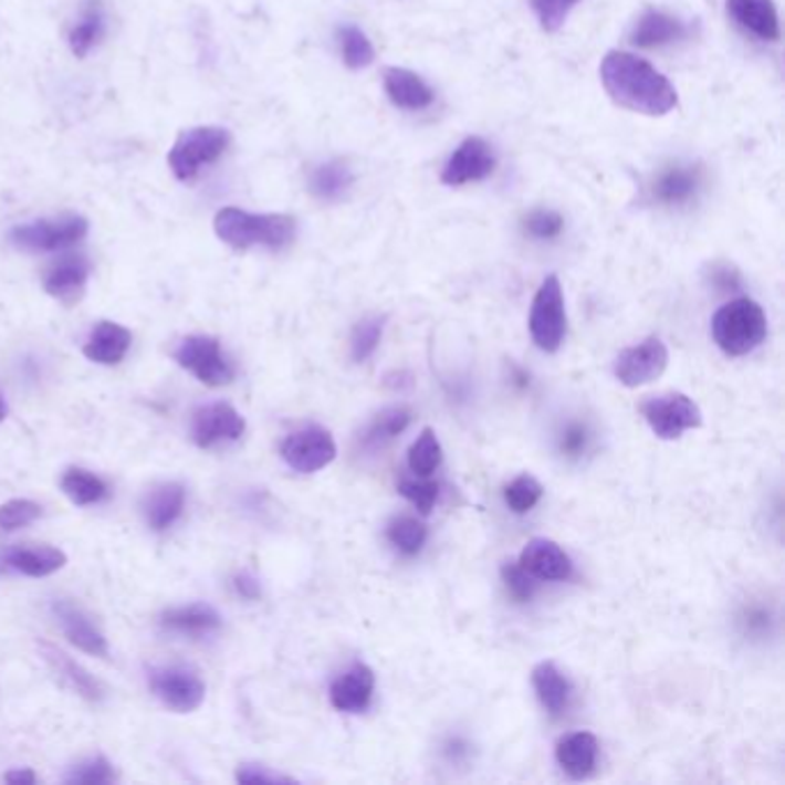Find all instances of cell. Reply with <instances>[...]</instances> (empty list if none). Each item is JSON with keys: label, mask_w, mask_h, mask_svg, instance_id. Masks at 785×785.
Here are the masks:
<instances>
[{"label": "cell", "mask_w": 785, "mask_h": 785, "mask_svg": "<svg viewBox=\"0 0 785 785\" xmlns=\"http://www.w3.org/2000/svg\"><path fill=\"white\" fill-rule=\"evenodd\" d=\"M3 563L31 578H44L67 565V555L53 546H14L3 555Z\"/></svg>", "instance_id": "23"}, {"label": "cell", "mask_w": 785, "mask_h": 785, "mask_svg": "<svg viewBox=\"0 0 785 785\" xmlns=\"http://www.w3.org/2000/svg\"><path fill=\"white\" fill-rule=\"evenodd\" d=\"M282 459L295 472L312 474L327 468L336 459V442L323 427H304L282 442Z\"/></svg>", "instance_id": "10"}, {"label": "cell", "mask_w": 785, "mask_h": 785, "mask_svg": "<svg viewBox=\"0 0 785 785\" xmlns=\"http://www.w3.org/2000/svg\"><path fill=\"white\" fill-rule=\"evenodd\" d=\"M565 229V219L553 210H535L525 219V231L537 240H553Z\"/></svg>", "instance_id": "42"}, {"label": "cell", "mask_w": 785, "mask_h": 785, "mask_svg": "<svg viewBox=\"0 0 785 785\" xmlns=\"http://www.w3.org/2000/svg\"><path fill=\"white\" fill-rule=\"evenodd\" d=\"M91 276V263L83 257H63L44 274V291L63 304H76Z\"/></svg>", "instance_id": "18"}, {"label": "cell", "mask_w": 785, "mask_h": 785, "mask_svg": "<svg viewBox=\"0 0 785 785\" xmlns=\"http://www.w3.org/2000/svg\"><path fill=\"white\" fill-rule=\"evenodd\" d=\"M519 565L540 580H567L574 572L567 551L546 537L530 540L519 555Z\"/></svg>", "instance_id": "15"}, {"label": "cell", "mask_w": 785, "mask_h": 785, "mask_svg": "<svg viewBox=\"0 0 785 785\" xmlns=\"http://www.w3.org/2000/svg\"><path fill=\"white\" fill-rule=\"evenodd\" d=\"M376 676L367 663H355L329 687V703L334 710L359 714L371 705Z\"/></svg>", "instance_id": "16"}, {"label": "cell", "mask_w": 785, "mask_h": 785, "mask_svg": "<svg viewBox=\"0 0 785 785\" xmlns=\"http://www.w3.org/2000/svg\"><path fill=\"white\" fill-rule=\"evenodd\" d=\"M668 348L659 336H648V339L625 348L613 364V374L625 387H642L650 385L663 376L668 369Z\"/></svg>", "instance_id": "9"}, {"label": "cell", "mask_w": 785, "mask_h": 785, "mask_svg": "<svg viewBox=\"0 0 785 785\" xmlns=\"http://www.w3.org/2000/svg\"><path fill=\"white\" fill-rule=\"evenodd\" d=\"M61 489L78 507H88V504H97L108 498V486L102 477L83 468L65 470L61 477Z\"/></svg>", "instance_id": "30"}, {"label": "cell", "mask_w": 785, "mask_h": 785, "mask_svg": "<svg viewBox=\"0 0 785 785\" xmlns=\"http://www.w3.org/2000/svg\"><path fill=\"white\" fill-rule=\"evenodd\" d=\"M51 610H53V618L59 620L63 636L74 645L76 650L100 657V659L108 657V642H106L104 634L93 625L86 610L67 599L55 601L51 606Z\"/></svg>", "instance_id": "14"}, {"label": "cell", "mask_w": 785, "mask_h": 785, "mask_svg": "<svg viewBox=\"0 0 785 785\" xmlns=\"http://www.w3.org/2000/svg\"><path fill=\"white\" fill-rule=\"evenodd\" d=\"M383 86L389 102L404 111L429 108L436 100L427 81L406 67H387L383 72Z\"/></svg>", "instance_id": "20"}, {"label": "cell", "mask_w": 785, "mask_h": 785, "mask_svg": "<svg viewBox=\"0 0 785 785\" xmlns=\"http://www.w3.org/2000/svg\"><path fill=\"white\" fill-rule=\"evenodd\" d=\"M231 144V136L221 127H193L178 136L168 166L180 182H191L203 171V166L214 164Z\"/></svg>", "instance_id": "4"}, {"label": "cell", "mask_w": 785, "mask_h": 785, "mask_svg": "<svg viewBox=\"0 0 785 785\" xmlns=\"http://www.w3.org/2000/svg\"><path fill=\"white\" fill-rule=\"evenodd\" d=\"M725 10L746 33L765 42H776L781 38L778 14L772 0H728Z\"/></svg>", "instance_id": "21"}, {"label": "cell", "mask_w": 785, "mask_h": 785, "mask_svg": "<svg viewBox=\"0 0 785 785\" xmlns=\"http://www.w3.org/2000/svg\"><path fill=\"white\" fill-rule=\"evenodd\" d=\"M353 171L346 161L334 159L318 166L310 178V189L321 201H339L342 196L353 187Z\"/></svg>", "instance_id": "29"}, {"label": "cell", "mask_w": 785, "mask_h": 785, "mask_svg": "<svg viewBox=\"0 0 785 785\" xmlns=\"http://www.w3.org/2000/svg\"><path fill=\"white\" fill-rule=\"evenodd\" d=\"M42 516V507L33 500H10L0 504V527L12 532L35 523Z\"/></svg>", "instance_id": "38"}, {"label": "cell", "mask_w": 785, "mask_h": 785, "mask_svg": "<svg viewBox=\"0 0 785 785\" xmlns=\"http://www.w3.org/2000/svg\"><path fill=\"white\" fill-rule=\"evenodd\" d=\"M714 344L731 357L749 355L767 336V318L763 306L749 297L723 304L712 318Z\"/></svg>", "instance_id": "3"}, {"label": "cell", "mask_w": 785, "mask_h": 785, "mask_svg": "<svg viewBox=\"0 0 785 785\" xmlns=\"http://www.w3.org/2000/svg\"><path fill=\"white\" fill-rule=\"evenodd\" d=\"M599 758V742L593 733H569L565 737H559L555 744V761L563 767V772L576 781L587 778Z\"/></svg>", "instance_id": "19"}, {"label": "cell", "mask_w": 785, "mask_h": 785, "mask_svg": "<svg viewBox=\"0 0 785 785\" xmlns=\"http://www.w3.org/2000/svg\"><path fill=\"white\" fill-rule=\"evenodd\" d=\"M532 687H535L540 703L548 714L557 716L559 712H565L572 695V684L565 672L553 661H542L532 668Z\"/></svg>", "instance_id": "24"}, {"label": "cell", "mask_w": 785, "mask_h": 785, "mask_svg": "<svg viewBox=\"0 0 785 785\" xmlns=\"http://www.w3.org/2000/svg\"><path fill=\"white\" fill-rule=\"evenodd\" d=\"M65 781L76 783V785H106V783L116 781V772H114V767H111V763L100 755V758H95V761H88V763L74 767Z\"/></svg>", "instance_id": "40"}, {"label": "cell", "mask_w": 785, "mask_h": 785, "mask_svg": "<svg viewBox=\"0 0 785 785\" xmlns=\"http://www.w3.org/2000/svg\"><path fill=\"white\" fill-rule=\"evenodd\" d=\"M8 417V406H6V401H3V397H0V422H3V419Z\"/></svg>", "instance_id": "48"}, {"label": "cell", "mask_w": 785, "mask_h": 785, "mask_svg": "<svg viewBox=\"0 0 785 785\" xmlns=\"http://www.w3.org/2000/svg\"><path fill=\"white\" fill-rule=\"evenodd\" d=\"M6 781L12 785H33L38 781V776L31 770H14V772L6 774Z\"/></svg>", "instance_id": "47"}, {"label": "cell", "mask_w": 785, "mask_h": 785, "mask_svg": "<svg viewBox=\"0 0 785 785\" xmlns=\"http://www.w3.org/2000/svg\"><path fill=\"white\" fill-rule=\"evenodd\" d=\"M684 33H687V28L680 19L650 10V12H645L638 19V23L634 25L631 44H636L640 49H655V46L678 42L680 38H684Z\"/></svg>", "instance_id": "26"}, {"label": "cell", "mask_w": 785, "mask_h": 785, "mask_svg": "<svg viewBox=\"0 0 785 785\" xmlns=\"http://www.w3.org/2000/svg\"><path fill=\"white\" fill-rule=\"evenodd\" d=\"M236 778H238V783H244V785H274V783H293L295 781L291 776L274 774V772H268L265 767H257V765L240 767Z\"/></svg>", "instance_id": "44"}, {"label": "cell", "mask_w": 785, "mask_h": 785, "mask_svg": "<svg viewBox=\"0 0 785 785\" xmlns=\"http://www.w3.org/2000/svg\"><path fill=\"white\" fill-rule=\"evenodd\" d=\"M161 625L168 631H176L182 636H208L221 627L219 613L208 604H189L168 608L161 615Z\"/></svg>", "instance_id": "25"}, {"label": "cell", "mask_w": 785, "mask_h": 785, "mask_svg": "<svg viewBox=\"0 0 785 785\" xmlns=\"http://www.w3.org/2000/svg\"><path fill=\"white\" fill-rule=\"evenodd\" d=\"M88 233V221L76 214L40 219L12 229L10 240L25 251H61L81 242Z\"/></svg>", "instance_id": "8"}, {"label": "cell", "mask_w": 785, "mask_h": 785, "mask_svg": "<svg viewBox=\"0 0 785 785\" xmlns=\"http://www.w3.org/2000/svg\"><path fill=\"white\" fill-rule=\"evenodd\" d=\"M544 495V486L532 474H519L516 480H512L504 486V502L514 514H527L532 507H537V502Z\"/></svg>", "instance_id": "36"}, {"label": "cell", "mask_w": 785, "mask_h": 785, "mask_svg": "<svg viewBox=\"0 0 785 785\" xmlns=\"http://www.w3.org/2000/svg\"><path fill=\"white\" fill-rule=\"evenodd\" d=\"M297 221L291 214H254L240 208H223L214 217V233L233 249H284L293 242Z\"/></svg>", "instance_id": "2"}, {"label": "cell", "mask_w": 785, "mask_h": 785, "mask_svg": "<svg viewBox=\"0 0 785 785\" xmlns=\"http://www.w3.org/2000/svg\"><path fill=\"white\" fill-rule=\"evenodd\" d=\"M150 689L161 700V705L178 714L199 710L206 700V684L196 672L187 668H159L150 676Z\"/></svg>", "instance_id": "11"}, {"label": "cell", "mask_w": 785, "mask_h": 785, "mask_svg": "<svg viewBox=\"0 0 785 785\" xmlns=\"http://www.w3.org/2000/svg\"><path fill=\"white\" fill-rule=\"evenodd\" d=\"M185 486L182 484H161L157 486L150 495H148V502H146V521L148 525L155 530V532H164L171 527L182 510H185Z\"/></svg>", "instance_id": "27"}, {"label": "cell", "mask_w": 785, "mask_h": 785, "mask_svg": "<svg viewBox=\"0 0 785 785\" xmlns=\"http://www.w3.org/2000/svg\"><path fill=\"white\" fill-rule=\"evenodd\" d=\"M640 415L652 433L661 440H678L682 433L703 427V412L698 404L682 395V391H668L661 397H648L640 404Z\"/></svg>", "instance_id": "6"}, {"label": "cell", "mask_w": 785, "mask_h": 785, "mask_svg": "<svg viewBox=\"0 0 785 785\" xmlns=\"http://www.w3.org/2000/svg\"><path fill=\"white\" fill-rule=\"evenodd\" d=\"M438 491L440 486L436 482L429 480H401L399 484V493L412 504L415 510H419V514H431L433 504L438 500Z\"/></svg>", "instance_id": "39"}, {"label": "cell", "mask_w": 785, "mask_h": 785, "mask_svg": "<svg viewBox=\"0 0 785 785\" xmlns=\"http://www.w3.org/2000/svg\"><path fill=\"white\" fill-rule=\"evenodd\" d=\"M559 447H563V452H567L569 457H580L585 452V447H587V429L580 427V425H572L563 433Z\"/></svg>", "instance_id": "45"}, {"label": "cell", "mask_w": 785, "mask_h": 785, "mask_svg": "<svg viewBox=\"0 0 785 785\" xmlns=\"http://www.w3.org/2000/svg\"><path fill=\"white\" fill-rule=\"evenodd\" d=\"M383 325H385L383 316H367L355 325L350 336V353L355 362H367L376 353L383 336Z\"/></svg>", "instance_id": "37"}, {"label": "cell", "mask_w": 785, "mask_h": 785, "mask_svg": "<svg viewBox=\"0 0 785 785\" xmlns=\"http://www.w3.org/2000/svg\"><path fill=\"white\" fill-rule=\"evenodd\" d=\"M244 429V417L229 404L203 406L191 419V438L201 450H210L219 442H236L242 438Z\"/></svg>", "instance_id": "12"}, {"label": "cell", "mask_w": 785, "mask_h": 785, "mask_svg": "<svg viewBox=\"0 0 785 785\" xmlns=\"http://www.w3.org/2000/svg\"><path fill=\"white\" fill-rule=\"evenodd\" d=\"M442 463V444L431 427L422 429L408 450V468L417 477H429Z\"/></svg>", "instance_id": "32"}, {"label": "cell", "mask_w": 785, "mask_h": 785, "mask_svg": "<svg viewBox=\"0 0 785 785\" xmlns=\"http://www.w3.org/2000/svg\"><path fill=\"white\" fill-rule=\"evenodd\" d=\"M339 44H342V55L344 63L350 70H362L369 67L376 59L374 44L369 42V38L364 35L357 25H344L339 28Z\"/></svg>", "instance_id": "35"}, {"label": "cell", "mask_w": 785, "mask_h": 785, "mask_svg": "<svg viewBox=\"0 0 785 785\" xmlns=\"http://www.w3.org/2000/svg\"><path fill=\"white\" fill-rule=\"evenodd\" d=\"M576 3L578 0H532V6H535V12L542 21V28L548 33L557 31V28L565 23L567 14Z\"/></svg>", "instance_id": "43"}, {"label": "cell", "mask_w": 785, "mask_h": 785, "mask_svg": "<svg viewBox=\"0 0 785 785\" xmlns=\"http://www.w3.org/2000/svg\"><path fill=\"white\" fill-rule=\"evenodd\" d=\"M174 359L208 387H223L236 378L231 362L223 357L221 344L214 336H187L174 350Z\"/></svg>", "instance_id": "7"}, {"label": "cell", "mask_w": 785, "mask_h": 785, "mask_svg": "<svg viewBox=\"0 0 785 785\" xmlns=\"http://www.w3.org/2000/svg\"><path fill=\"white\" fill-rule=\"evenodd\" d=\"M567 334V310L563 284L555 274H548L530 310V336L544 353H557Z\"/></svg>", "instance_id": "5"}, {"label": "cell", "mask_w": 785, "mask_h": 785, "mask_svg": "<svg viewBox=\"0 0 785 785\" xmlns=\"http://www.w3.org/2000/svg\"><path fill=\"white\" fill-rule=\"evenodd\" d=\"M104 35V10L102 0H88L81 10L78 23L72 28L70 33V49L76 59H83Z\"/></svg>", "instance_id": "31"}, {"label": "cell", "mask_w": 785, "mask_h": 785, "mask_svg": "<svg viewBox=\"0 0 785 785\" xmlns=\"http://www.w3.org/2000/svg\"><path fill=\"white\" fill-rule=\"evenodd\" d=\"M700 187V174L698 168L693 166H670L668 171H663L652 193L659 203L666 206H680V203H689L695 191Z\"/></svg>", "instance_id": "28"}, {"label": "cell", "mask_w": 785, "mask_h": 785, "mask_svg": "<svg viewBox=\"0 0 785 785\" xmlns=\"http://www.w3.org/2000/svg\"><path fill=\"white\" fill-rule=\"evenodd\" d=\"M493 168H495V155L491 146L480 136H468L465 142L452 153L450 161L444 164L442 182L450 187L480 182L493 174Z\"/></svg>", "instance_id": "13"}, {"label": "cell", "mask_w": 785, "mask_h": 785, "mask_svg": "<svg viewBox=\"0 0 785 785\" xmlns=\"http://www.w3.org/2000/svg\"><path fill=\"white\" fill-rule=\"evenodd\" d=\"M500 574H502V580H504V585H507V590L514 599L530 601L532 595H535V590H537L535 578H532L519 563H504Z\"/></svg>", "instance_id": "41"}, {"label": "cell", "mask_w": 785, "mask_h": 785, "mask_svg": "<svg viewBox=\"0 0 785 785\" xmlns=\"http://www.w3.org/2000/svg\"><path fill=\"white\" fill-rule=\"evenodd\" d=\"M427 525L412 516H397L387 525V540L389 544L399 548L406 555H417L427 542Z\"/></svg>", "instance_id": "33"}, {"label": "cell", "mask_w": 785, "mask_h": 785, "mask_svg": "<svg viewBox=\"0 0 785 785\" xmlns=\"http://www.w3.org/2000/svg\"><path fill=\"white\" fill-rule=\"evenodd\" d=\"M236 590L244 597V599H259L261 597V585L257 583V578H251L249 574H240L236 578Z\"/></svg>", "instance_id": "46"}, {"label": "cell", "mask_w": 785, "mask_h": 785, "mask_svg": "<svg viewBox=\"0 0 785 785\" xmlns=\"http://www.w3.org/2000/svg\"><path fill=\"white\" fill-rule=\"evenodd\" d=\"M601 83L615 104L642 116H666L678 106V91L648 61L627 51H608L599 67Z\"/></svg>", "instance_id": "1"}, {"label": "cell", "mask_w": 785, "mask_h": 785, "mask_svg": "<svg viewBox=\"0 0 785 785\" xmlns=\"http://www.w3.org/2000/svg\"><path fill=\"white\" fill-rule=\"evenodd\" d=\"M410 419H412V415L404 406H395V408L383 410L380 415H376L367 436H364V444H371V447L380 444L383 447L391 438H397L399 433H404L406 427L410 425Z\"/></svg>", "instance_id": "34"}, {"label": "cell", "mask_w": 785, "mask_h": 785, "mask_svg": "<svg viewBox=\"0 0 785 785\" xmlns=\"http://www.w3.org/2000/svg\"><path fill=\"white\" fill-rule=\"evenodd\" d=\"M40 650H42L44 661L53 670V676L59 678L72 693L81 695L83 700H88V703H102L104 695H106V689L95 676H91L86 668L76 663L74 659H70L59 648H53V645L42 642Z\"/></svg>", "instance_id": "17"}, {"label": "cell", "mask_w": 785, "mask_h": 785, "mask_svg": "<svg viewBox=\"0 0 785 785\" xmlns=\"http://www.w3.org/2000/svg\"><path fill=\"white\" fill-rule=\"evenodd\" d=\"M132 346V332L114 321H102L93 329L91 339L83 346V355L91 362L104 364V367H114L121 364Z\"/></svg>", "instance_id": "22"}]
</instances>
